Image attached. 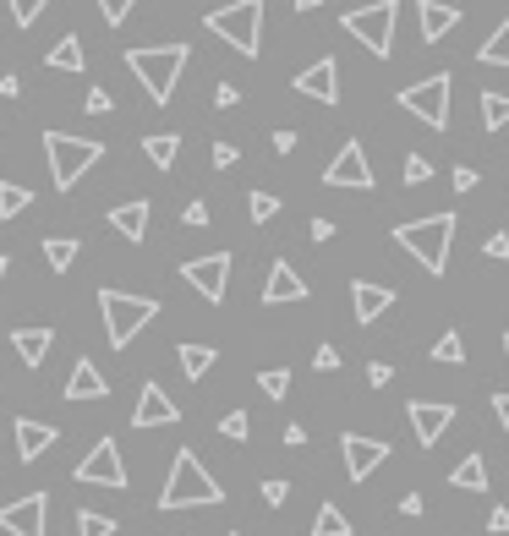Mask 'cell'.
I'll return each instance as SVG.
<instances>
[{
  "label": "cell",
  "mask_w": 509,
  "mask_h": 536,
  "mask_svg": "<svg viewBox=\"0 0 509 536\" xmlns=\"http://www.w3.org/2000/svg\"><path fill=\"white\" fill-rule=\"evenodd\" d=\"M11 6V22H17V28H33V22H39V11L50 6V0H6Z\"/></svg>",
  "instance_id": "38"
},
{
  "label": "cell",
  "mask_w": 509,
  "mask_h": 536,
  "mask_svg": "<svg viewBox=\"0 0 509 536\" xmlns=\"http://www.w3.org/2000/svg\"><path fill=\"white\" fill-rule=\"evenodd\" d=\"M389 307H395V290H389V285H373V279H356V285H351V312H356L362 329H367V323H378Z\"/></svg>",
  "instance_id": "17"
},
{
  "label": "cell",
  "mask_w": 509,
  "mask_h": 536,
  "mask_svg": "<svg viewBox=\"0 0 509 536\" xmlns=\"http://www.w3.org/2000/svg\"><path fill=\"white\" fill-rule=\"evenodd\" d=\"M208 154H214V170H230V165L241 159V148H236V143H214Z\"/></svg>",
  "instance_id": "42"
},
{
  "label": "cell",
  "mask_w": 509,
  "mask_h": 536,
  "mask_svg": "<svg viewBox=\"0 0 509 536\" xmlns=\"http://www.w3.org/2000/svg\"><path fill=\"white\" fill-rule=\"evenodd\" d=\"M482 126L488 132H504L509 126V93H482Z\"/></svg>",
  "instance_id": "31"
},
{
  "label": "cell",
  "mask_w": 509,
  "mask_h": 536,
  "mask_svg": "<svg viewBox=\"0 0 509 536\" xmlns=\"http://www.w3.org/2000/svg\"><path fill=\"white\" fill-rule=\"evenodd\" d=\"M104 394H110V383H104V372H99L88 356H77L72 378H66V400H104Z\"/></svg>",
  "instance_id": "21"
},
{
  "label": "cell",
  "mask_w": 509,
  "mask_h": 536,
  "mask_svg": "<svg viewBox=\"0 0 509 536\" xmlns=\"http://www.w3.org/2000/svg\"><path fill=\"white\" fill-rule=\"evenodd\" d=\"M77 536H115V520L99 509H77Z\"/></svg>",
  "instance_id": "34"
},
{
  "label": "cell",
  "mask_w": 509,
  "mask_h": 536,
  "mask_svg": "<svg viewBox=\"0 0 509 536\" xmlns=\"http://www.w3.org/2000/svg\"><path fill=\"white\" fill-rule=\"evenodd\" d=\"M433 361H444V367H460V361H466V340H460V334L449 329L444 340L433 345Z\"/></svg>",
  "instance_id": "35"
},
{
  "label": "cell",
  "mask_w": 509,
  "mask_h": 536,
  "mask_svg": "<svg viewBox=\"0 0 509 536\" xmlns=\"http://www.w3.org/2000/svg\"><path fill=\"white\" fill-rule=\"evenodd\" d=\"M230 536H241V531H230Z\"/></svg>",
  "instance_id": "59"
},
{
  "label": "cell",
  "mask_w": 509,
  "mask_h": 536,
  "mask_svg": "<svg viewBox=\"0 0 509 536\" xmlns=\"http://www.w3.org/2000/svg\"><path fill=\"white\" fill-rule=\"evenodd\" d=\"M340 454H345V476H351V482H367V476L389 460V444H384V438L345 433V438H340Z\"/></svg>",
  "instance_id": "14"
},
{
  "label": "cell",
  "mask_w": 509,
  "mask_h": 536,
  "mask_svg": "<svg viewBox=\"0 0 509 536\" xmlns=\"http://www.w3.org/2000/svg\"><path fill=\"white\" fill-rule=\"evenodd\" d=\"M247 214H252V225H269V219L280 214V197L274 192H247Z\"/></svg>",
  "instance_id": "33"
},
{
  "label": "cell",
  "mask_w": 509,
  "mask_h": 536,
  "mask_svg": "<svg viewBox=\"0 0 509 536\" xmlns=\"http://www.w3.org/2000/svg\"><path fill=\"white\" fill-rule=\"evenodd\" d=\"M296 93H307V99H318V104H340V61H334V55H318V66H302V72H296Z\"/></svg>",
  "instance_id": "15"
},
{
  "label": "cell",
  "mask_w": 509,
  "mask_h": 536,
  "mask_svg": "<svg viewBox=\"0 0 509 536\" xmlns=\"http://www.w3.org/2000/svg\"><path fill=\"white\" fill-rule=\"evenodd\" d=\"M258 389L269 394V400H285V394H291V372H285V367H269V372H258Z\"/></svg>",
  "instance_id": "36"
},
{
  "label": "cell",
  "mask_w": 509,
  "mask_h": 536,
  "mask_svg": "<svg viewBox=\"0 0 509 536\" xmlns=\"http://www.w3.org/2000/svg\"><path fill=\"white\" fill-rule=\"evenodd\" d=\"M176 361H181V372H187V378L198 383V378H208V367L219 361V351H214V345H181Z\"/></svg>",
  "instance_id": "25"
},
{
  "label": "cell",
  "mask_w": 509,
  "mask_h": 536,
  "mask_svg": "<svg viewBox=\"0 0 509 536\" xmlns=\"http://www.w3.org/2000/svg\"><path fill=\"white\" fill-rule=\"evenodd\" d=\"M482 252H488V258H499V263H504V258H509V236H504V230H493V236L482 241Z\"/></svg>",
  "instance_id": "44"
},
{
  "label": "cell",
  "mask_w": 509,
  "mask_h": 536,
  "mask_svg": "<svg viewBox=\"0 0 509 536\" xmlns=\"http://www.w3.org/2000/svg\"><path fill=\"white\" fill-rule=\"evenodd\" d=\"M203 28L214 33V39H225L230 50L258 55L263 50V0H230V6L208 11Z\"/></svg>",
  "instance_id": "5"
},
{
  "label": "cell",
  "mask_w": 509,
  "mask_h": 536,
  "mask_svg": "<svg viewBox=\"0 0 509 536\" xmlns=\"http://www.w3.org/2000/svg\"><path fill=\"white\" fill-rule=\"evenodd\" d=\"M389 378H395V367H389V361H373V367H367V383H373V389H384Z\"/></svg>",
  "instance_id": "46"
},
{
  "label": "cell",
  "mask_w": 509,
  "mask_h": 536,
  "mask_svg": "<svg viewBox=\"0 0 509 536\" xmlns=\"http://www.w3.org/2000/svg\"><path fill=\"white\" fill-rule=\"evenodd\" d=\"M44 66H55V72H83V44H77V33H66V39L44 55Z\"/></svg>",
  "instance_id": "28"
},
{
  "label": "cell",
  "mask_w": 509,
  "mask_h": 536,
  "mask_svg": "<svg viewBox=\"0 0 509 536\" xmlns=\"http://www.w3.org/2000/svg\"><path fill=\"white\" fill-rule=\"evenodd\" d=\"M208 504H225V487L208 476V465L192 449H181L170 460L165 476V493H159V509H208Z\"/></svg>",
  "instance_id": "2"
},
{
  "label": "cell",
  "mask_w": 509,
  "mask_h": 536,
  "mask_svg": "<svg viewBox=\"0 0 509 536\" xmlns=\"http://www.w3.org/2000/svg\"><path fill=\"white\" fill-rule=\"evenodd\" d=\"M17 88H22V83H17V77H11V72L0 77V99H17Z\"/></svg>",
  "instance_id": "55"
},
{
  "label": "cell",
  "mask_w": 509,
  "mask_h": 536,
  "mask_svg": "<svg viewBox=\"0 0 509 536\" xmlns=\"http://www.w3.org/2000/svg\"><path fill=\"white\" fill-rule=\"evenodd\" d=\"M0 531L50 536V493H28V498H17V504H0Z\"/></svg>",
  "instance_id": "11"
},
{
  "label": "cell",
  "mask_w": 509,
  "mask_h": 536,
  "mask_svg": "<svg viewBox=\"0 0 509 536\" xmlns=\"http://www.w3.org/2000/svg\"><path fill=\"white\" fill-rule=\"evenodd\" d=\"M455 230H460L455 214H427V219H411V225H395V241L438 279L449 268V241H455Z\"/></svg>",
  "instance_id": "4"
},
{
  "label": "cell",
  "mask_w": 509,
  "mask_h": 536,
  "mask_svg": "<svg viewBox=\"0 0 509 536\" xmlns=\"http://www.w3.org/2000/svg\"><path fill=\"white\" fill-rule=\"evenodd\" d=\"M11 274V258H6V252H0V279H6Z\"/></svg>",
  "instance_id": "57"
},
{
  "label": "cell",
  "mask_w": 509,
  "mask_h": 536,
  "mask_svg": "<svg viewBox=\"0 0 509 536\" xmlns=\"http://www.w3.org/2000/svg\"><path fill=\"white\" fill-rule=\"evenodd\" d=\"M422 509H427L422 493H406V498H400V515H422Z\"/></svg>",
  "instance_id": "52"
},
{
  "label": "cell",
  "mask_w": 509,
  "mask_h": 536,
  "mask_svg": "<svg viewBox=\"0 0 509 536\" xmlns=\"http://www.w3.org/2000/svg\"><path fill=\"white\" fill-rule=\"evenodd\" d=\"M334 236V219H312V241H329Z\"/></svg>",
  "instance_id": "53"
},
{
  "label": "cell",
  "mask_w": 509,
  "mask_h": 536,
  "mask_svg": "<svg viewBox=\"0 0 509 536\" xmlns=\"http://www.w3.org/2000/svg\"><path fill=\"white\" fill-rule=\"evenodd\" d=\"M55 438H61V433H55L50 422H33V416H22V422H17V460L33 465L39 454L55 449Z\"/></svg>",
  "instance_id": "19"
},
{
  "label": "cell",
  "mask_w": 509,
  "mask_h": 536,
  "mask_svg": "<svg viewBox=\"0 0 509 536\" xmlns=\"http://www.w3.org/2000/svg\"><path fill=\"white\" fill-rule=\"evenodd\" d=\"M406 416H411L416 444H422V449H433L438 438H444L449 427H455V416H460V411H455L449 400H411V405H406Z\"/></svg>",
  "instance_id": "13"
},
{
  "label": "cell",
  "mask_w": 509,
  "mask_h": 536,
  "mask_svg": "<svg viewBox=\"0 0 509 536\" xmlns=\"http://www.w3.org/2000/svg\"><path fill=\"white\" fill-rule=\"evenodd\" d=\"M11 345H17V356L28 361V367H39L55 345V329H11Z\"/></svg>",
  "instance_id": "23"
},
{
  "label": "cell",
  "mask_w": 509,
  "mask_h": 536,
  "mask_svg": "<svg viewBox=\"0 0 509 536\" xmlns=\"http://www.w3.org/2000/svg\"><path fill=\"white\" fill-rule=\"evenodd\" d=\"M181 219H187V225H208V203H187V214H181Z\"/></svg>",
  "instance_id": "49"
},
{
  "label": "cell",
  "mask_w": 509,
  "mask_h": 536,
  "mask_svg": "<svg viewBox=\"0 0 509 536\" xmlns=\"http://www.w3.org/2000/svg\"><path fill=\"white\" fill-rule=\"evenodd\" d=\"M449 93H455L449 72H433V77H422V83L400 88V110H411L416 121L433 126V132H449Z\"/></svg>",
  "instance_id": "8"
},
{
  "label": "cell",
  "mask_w": 509,
  "mask_h": 536,
  "mask_svg": "<svg viewBox=\"0 0 509 536\" xmlns=\"http://www.w3.org/2000/svg\"><path fill=\"white\" fill-rule=\"evenodd\" d=\"M28 203H33V192H28V186H17V181H0V219H17Z\"/></svg>",
  "instance_id": "32"
},
{
  "label": "cell",
  "mask_w": 509,
  "mask_h": 536,
  "mask_svg": "<svg viewBox=\"0 0 509 536\" xmlns=\"http://www.w3.org/2000/svg\"><path fill=\"white\" fill-rule=\"evenodd\" d=\"M285 301H307V285H302V274L280 258L269 268V279H263V307H285Z\"/></svg>",
  "instance_id": "18"
},
{
  "label": "cell",
  "mask_w": 509,
  "mask_h": 536,
  "mask_svg": "<svg viewBox=\"0 0 509 536\" xmlns=\"http://www.w3.org/2000/svg\"><path fill=\"white\" fill-rule=\"evenodd\" d=\"M323 186H351V192H373V186H378L362 137H345V143H340V154L323 165Z\"/></svg>",
  "instance_id": "9"
},
{
  "label": "cell",
  "mask_w": 509,
  "mask_h": 536,
  "mask_svg": "<svg viewBox=\"0 0 509 536\" xmlns=\"http://www.w3.org/2000/svg\"><path fill=\"white\" fill-rule=\"evenodd\" d=\"M219 433H225L230 444H247V438H252V422H247V411H230V416H219Z\"/></svg>",
  "instance_id": "37"
},
{
  "label": "cell",
  "mask_w": 509,
  "mask_h": 536,
  "mask_svg": "<svg viewBox=\"0 0 509 536\" xmlns=\"http://www.w3.org/2000/svg\"><path fill=\"white\" fill-rule=\"evenodd\" d=\"M416 17H422V39H427V44H438L444 33L460 28V6H438V0H422V6H416Z\"/></svg>",
  "instance_id": "22"
},
{
  "label": "cell",
  "mask_w": 509,
  "mask_h": 536,
  "mask_svg": "<svg viewBox=\"0 0 509 536\" xmlns=\"http://www.w3.org/2000/svg\"><path fill=\"white\" fill-rule=\"evenodd\" d=\"M312 6H323V0H296V11H312Z\"/></svg>",
  "instance_id": "56"
},
{
  "label": "cell",
  "mask_w": 509,
  "mask_h": 536,
  "mask_svg": "<svg viewBox=\"0 0 509 536\" xmlns=\"http://www.w3.org/2000/svg\"><path fill=\"white\" fill-rule=\"evenodd\" d=\"M285 444L302 449V444H307V427H302V422H291V427H285Z\"/></svg>",
  "instance_id": "51"
},
{
  "label": "cell",
  "mask_w": 509,
  "mask_h": 536,
  "mask_svg": "<svg viewBox=\"0 0 509 536\" xmlns=\"http://www.w3.org/2000/svg\"><path fill=\"white\" fill-rule=\"evenodd\" d=\"M132 6H137V0H99V17L110 22V28H121V22L132 17Z\"/></svg>",
  "instance_id": "39"
},
{
  "label": "cell",
  "mask_w": 509,
  "mask_h": 536,
  "mask_svg": "<svg viewBox=\"0 0 509 536\" xmlns=\"http://www.w3.org/2000/svg\"><path fill=\"white\" fill-rule=\"evenodd\" d=\"M395 17H400V6H395V0H373V6L345 11V17H340V28L351 33V39L362 44L367 55H378V61H384V55L395 50Z\"/></svg>",
  "instance_id": "7"
},
{
  "label": "cell",
  "mask_w": 509,
  "mask_h": 536,
  "mask_svg": "<svg viewBox=\"0 0 509 536\" xmlns=\"http://www.w3.org/2000/svg\"><path fill=\"white\" fill-rule=\"evenodd\" d=\"M44 263H50L55 274H66V268L77 263V241L72 236H50V241H44Z\"/></svg>",
  "instance_id": "29"
},
{
  "label": "cell",
  "mask_w": 509,
  "mask_h": 536,
  "mask_svg": "<svg viewBox=\"0 0 509 536\" xmlns=\"http://www.w3.org/2000/svg\"><path fill=\"white\" fill-rule=\"evenodd\" d=\"M214 104H219V110H236V104H241L236 83H219V88H214Z\"/></svg>",
  "instance_id": "45"
},
{
  "label": "cell",
  "mask_w": 509,
  "mask_h": 536,
  "mask_svg": "<svg viewBox=\"0 0 509 536\" xmlns=\"http://www.w3.org/2000/svg\"><path fill=\"white\" fill-rule=\"evenodd\" d=\"M406 181H411V186L433 181V159H427V154H406Z\"/></svg>",
  "instance_id": "40"
},
{
  "label": "cell",
  "mask_w": 509,
  "mask_h": 536,
  "mask_svg": "<svg viewBox=\"0 0 509 536\" xmlns=\"http://www.w3.org/2000/svg\"><path fill=\"white\" fill-rule=\"evenodd\" d=\"M115 110V99L104 88H88V115H110Z\"/></svg>",
  "instance_id": "43"
},
{
  "label": "cell",
  "mask_w": 509,
  "mask_h": 536,
  "mask_svg": "<svg viewBox=\"0 0 509 536\" xmlns=\"http://www.w3.org/2000/svg\"><path fill=\"white\" fill-rule=\"evenodd\" d=\"M110 230L121 241H143L148 236V203L143 197H126V203H115L110 208Z\"/></svg>",
  "instance_id": "20"
},
{
  "label": "cell",
  "mask_w": 509,
  "mask_h": 536,
  "mask_svg": "<svg viewBox=\"0 0 509 536\" xmlns=\"http://www.w3.org/2000/svg\"><path fill=\"white\" fill-rule=\"evenodd\" d=\"M312 536H351V520L340 515V504H318V520H312Z\"/></svg>",
  "instance_id": "30"
},
{
  "label": "cell",
  "mask_w": 509,
  "mask_h": 536,
  "mask_svg": "<svg viewBox=\"0 0 509 536\" xmlns=\"http://www.w3.org/2000/svg\"><path fill=\"white\" fill-rule=\"evenodd\" d=\"M285 498H291V482H285V476H269V482H263V504L280 509Z\"/></svg>",
  "instance_id": "41"
},
{
  "label": "cell",
  "mask_w": 509,
  "mask_h": 536,
  "mask_svg": "<svg viewBox=\"0 0 509 536\" xmlns=\"http://www.w3.org/2000/svg\"><path fill=\"white\" fill-rule=\"evenodd\" d=\"M471 186H477V170L460 165V170H455V192H471Z\"/></svg>",
  "instance_id": "48"
},
{
  "label": "cell",
  "mask_w": 509,
  "mask_h": 536,
  "mask_svg": "<svg viewBox=\"0 0 509 536\" xmlns=\"http://www.w3.org/2000/svg\"><path fill=\"white\" fill-rule=\"evenodd\" d=\"M449 487H460V493H488V460H482V454H466V460L449 471Z\"/></svg>",
  "instance_id": "24"
},
{
  "label": "cell",
  "mask_w": 509,
  "mask_h": 536,
  "mask_svg": "<svg viewBox=\"0 0 509 536\" xmlns=\"http://www.w3.org/2000/svg\"><path fill=\"white\" fill-rule=\"evenodd\" d=\"M504 361H509V334H504Z\"/></svg>",
  "instance_id": "58"
},
{
  "label": "cell",
  "mask_w": 509,
  "mask_h": 536,
  "mask_svg": "<svg viewBox=\"0 0 509 536\" xmlns=\"http://www.w3.org/2000/svg\"><path fill=\"white\" fill-rule=\"evenodd\" d=\"M170 422H181L176 400H170L159 383H143V394H137V405H132V427H170Z\"/></svg>",
  "instance_id": "16"
},
{
  "label": "cell",
  "mask_w": 509,
  "mask_h": 536,
  "mask_svg": "<svg viewBox=\"0 0 509 536\" xmlns=\"http://www.w3.org/2000/svg\"><path fill=\"white\" fill-rule=\"evenodd\" d=\"M44 154H50V181H55V192H72V186H77V176H88V170L99 165L104 143H94V137L44 132Z\"/></svg>",
  "instance_id": "6"
},
{
  "label": "cell",
  "mask_w": 509,
  "mask_h": 536,
  "mask_svg": "<svg viewBox=\"0 0 509 536\" xmlns=\"http://www.w3.org/2000/svg\"><path fill=\"white\" fill-rule=\"evenodd\" d=\"M493 416L504 422V438H509V394H493Z\"/></svg>",
  "instance_id": "50"
},
{
  "label": "cell",
  "mask_w": 509,
  "mask_h": 536,
  "mask_svg": "<svg viewBox=\"0 0 509 536\" xmlns=\"http://www.w3.org/2000/svg\"><path fill=\"white\" fill-rule=\"evenodd\" d=\"M99 312H104V340H110L115 351H126V345H132L137 334H143L148 323L159 318V301H154V296H132V290L104 285V290H99Z\"/></svg>",
  "instance_id": "3"
},
{
  "label": "cell",
  "mask_w": 509,
  "mask_h": 536,
  "mask_svg": "<svg viewBox=\"0 0 509 536\" xmlns=\"http://www.w3.org/2000/svg\"><path fill=\"white\" fill-rule=\"evenodd\" d=\"M312 361H318V372H334V367H340V351H334V345H318V356H312Z\"/></svg>",
  "instance_id": "47"
},
{
  "label": "cell",
  "mask_w": 509,
  "mask_h": 536,
  "mask_svg": "<svg viewBox=\"0 0 509 536\" xmlns=\"http://www.w3.org/2000/svg\"><path fill=\"white\" fill-rule=\"evenodd\" d=\"M477 61H482V66H504V72H509V17H504L499 28L488 33V39H482Z\"/></svg>",
  "instance_id": "26"
},
{
  "label": "cell",
  "mask_w": 509,
  "mask_h": 536,
  "mask_svg": "<svg viewBox=\"0 0 509 536\" xmlns=\"http://www.w3.org/2000/svg\"><path fill=\"white\" fill-rule=\"evenodd\" d=\"M181 279H187L203 301H214V307H219V301H225V285H230V252H208V258L181 263Z\"/></svg>",
  "instance_id": "12"
},
{
  "label": "cell",
  "mask_w": 509,
  "mask_h": 536,
  "mask_svg": "<svg viewBox=\"0 0 509 536\" xmlns=\"http://www.w3.org/2000/svg\"><path fill=\"white\" fill-rule=\"evenodd\" d=\"M143 154H148V165H154V170H170V165H176V154H181V137L176 132L143 137Z\"/></svg>",
  "instance_id": "27"
},
{
  "label": "cell",
  "mask_w": 509,
  "mask_h": 536,
  "mask_svg": "<svg viewBox=\"0 0 509 536\" xmlns=\"http://www.w3.org/2000/svg\"><path fill=\"white\" fill-rule=\"evenodd\" d=\"M77 482H83V487H115V493H121V487H126L121 444H115V438H99V444L77 460Z\"/></svg>",
  "instance_id": "10"
},
{
  "label": "cell",
  "mask_w": 509,
  "mask_h": 536,
  "mask_svg": "<svg viewBox=\"0 0 509 536\" xmlns=\"http://www.w3.org/2000/svg\"><path fill=\"white\" fill-rule=\"evenodd\" d=\"M488 531H509V509H504V504L488 515Z\"/></svg>",
  "instance_id": "54"
},
{
  "label": "cell",
  "mask_w": 509,
  "mask_h": 536,
  "mask_svg": "<svg viewBox=\"0 0 509 536\" xmlns=\"http://www.w3.org/2000/svg\"><path fill=\"white\" fill-rule=\"evenodd\" d=\"M187 61H192L187 44H143V50H126V66H132V77L143 83V93L154 104L176 99V83H181V72H187Z\"/></svg>",
  "instance_id": "1"
}]
</instances>
